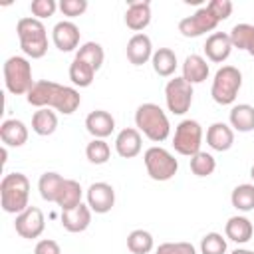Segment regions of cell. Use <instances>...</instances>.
Masks as SVG:
<instances>
[{
  "instance_id": "obj_1",
  "label": "cell",
  "mask_w": 254,
  "mask_h": 254,
  "mask_svg": "<svg viewBox=\"0 0 254 254\" xmlns=\"http://www.w3.org/2000/svg\"><path fill=\"white\" fill-rule=\"evenodd\" d=\"M26 99L30 105H34L38 109L54 107L56 111H60L64 115H71L81 103V95L77 89L67 87V85H60V83L50 81V79L36 81L34 87L28 91Z\"/></svg>"
},
{
  "instance_id": "obj_2",
  "label": "cell",
  "mask_w": 254,
  "mask_h": 254,
  "mask_svg": "<svg viewBox=\"0 0 254 254\" xmlns=\"http://www.w3.org/2000/svg\"><path fill=\"white\" fill-rule=\"evenodd\" d=\"M30 181L24 173H8L0 183V206L8 214H20L28 208Z\"/></svg>"
},
{
  "instance_id": "obj_3",
  "label": "cell",
  "mask_w": 254,
  "mask_h": 254,
  "mask_svg": "<svg viewBox=\"0 0 254 254\" xmlns=\"http://www.w3.org/2000/svg\"><path fill=\"white\" fill-rule=\"evenodd\" d=\"M135 125L153 143H161L171 135V123L167 113L157 103H143L135 111Z\"/></svg>"
},
{
  "instance_id": "obj_4",
  "label": "cell",
  "mask_w": 254,
  "mask_h": 254,
  "mask_svg": "<svg viewBox=\"0 0 254 254\" xmlns=\"http://www.w3.org/2000/svg\"><path fill=\"white\" fill-rule=\"evenodd\" d=\"M16 32H18L20 48L28 58L40 60V58L46 56V52H48V32H46V26L42 24V20H38V18H20L18 24H16Z\"/></svg>"
},
{
  "instance_id": "obj_5",
  "label": "cell",
  "mask_w": 254,
  "mask_h": 254,
  "mask_svg": "<svg viewBox=\"0 0 254 254\" xmlns=\"http://www.w3.org/2000/svg\"><path fill=\"white\" fill-rule=\"evenodd\" d=\"M242 87V73L234 65H222L212 79L210 95L218 105H232Z\"/></svg>"
},
{
  "instance_id": "obj_6",
  "label": "cell",
  "mask_w": 254,
  "mask_h": 254,
  "mask_svg": "<svg viewBox=\"0 0 254 254\" xmlns=\"http://www.w3.org/2000/svg\"><path fill=\"white\" fill-rule=\"evenodd\" d=\"M4 83L6 89L14 95H28V91L34 87L32 79V65L22 56H12L4 62Z\"/></svg>"
},
{
  "instance_id": "obj_7",
  "label": "cell",
  "mask_w": 254,
  "mask_h": 254,
  "mask_svg": "<svg viewBox=\"0 0 254 254\" xmlns=\"http://www.w3.org/2000/svg\"><path fill=\"white\" fill-rule=\"evenodd\" d=\"M147 175L153 181H171L179 171V161L163 147H149L143 155Z\"/></svg>"
},
{
  "instance_id": "obj_8",
  "label": "cell",
  "mask_w": 254,
  "mask_h": 254,
  "mask_svg": "<svg viewBox=\"0 0 254 254\" xmlns=\"http://www.w3.org/2000/svg\"><path fill=\"white\" fill-rule=\"evenodd\" d=\"M200 143H202V127L198 121L194 119H183L177 127H175V135H173V147L179 155L185 157H192L200 151Z\"/></svg>"
},
{
  "instance_id": "obj_9",
  "label": "cell",
  "mask_w": 254,
  "mask_h": 254,
  "mask_svg": "<svg viewBox=\"0 0 254 254\" xmlns=\"http://www.w3.org/2000/svg\"><path fill=\"white\" fill-rule=\"evenodd\" d=\"M165 101L171 113L185 115L192 103V85L183 77H173L165 85Z\"/></svg>"
},
{
  "instance_id": "obj_10",
  "label": "cell",
  "mask_w": 254,
  "mask_h": 254,
  "mask_svg": "<svg viewBox=\"0 0 254 254\" xmlns=\"http://www.w3.org/2000/svg\"><path fill=\"white\" fill-rule=\"evenodd\" d=\"M216 26H218V20L210 14V10L206 6H202L192 16H187L179 22V32L185 38H198L206 32H212Z\"/></svg>"
},
{
  "instance_id": "obj_11",
  "label": "cell",
  "mask_w": 254,
  "mask_h": 254,
  "mask_svg": "<svg viewBox=\"0 0 254 254\" xmlns=\"http://www.w3.org/2000/svg\"><path fill=\"white\" fill-rule=\"evenodd\" d=\"M14 228H16V232H18L22 238H28V240L38 238V236L44 232V228H46L44 212H42L38 206H28L24 212L16 214Z\"/></svg>"
},
{
  "instance_id": "obj_12",
  "label": "cell",
  "mask_w": 254,
  "mask_h": 254,
  "mask_svg": "<svg viewBox=\"0 0 254 254\" xmlns=\"http://www.w3.org/2000/svg\"><path fill=\"white\" fill-rule=\"evenodd\" d=\"M115 204V190L109 183H93L87 189V206L97 212V214H105L113 208Z\"/></svg>"
},
{
  "instance_id": "obj_13",
  "label": "cell",
  "mask_w": 254,
  "mask_h": 254,
  "mask_svg": "<svg viewBox=\"0 0 254 254\" xmlns=\"http://www.w3.org/2000/svg\"><path fill=\"white\" fill-rule=\"evenodd\" d=\"M125 24L129 30L141 34L151 24V2L147 0H129L125 10Z\"/></svg>"
},
{
  "instance_id": "obj_14",
  "label": "cell",
  "mask_w": 254,
  "mask_h": 254,
  "mask_svg": "<svg viewBox=\"0 0 254 254\" xmlns=\"http://www.w3.org/2000/svg\"><path fill=\"white\" fill-rule=\"evenodd\" d=\"M52 42L60 52H71L79 46V28L69 20H62L52 30Z\"/></svg>"
},
{
  "instance_id": "obj_15",
  "label": "cell",
  "mask_w": 254,
  "mask_h": 254,
  "mask_svg": "<svg viewBox=\"0 0 254 254\" xmlns=\"http://www.w3.org/2000/svg\"><path fill=\"white\" fill-rule=\"evenodd\" d=\"M127 60L133 64V65H143L147 64L151 58H153V44H151V38L147 34H133L127 42Z\"/></svg>"
},
{
  "instance_id": "obj_16",
  "label": "cell",
  "mask_w": 254,
  "mask_h": 254,
  "mask_svg": "<svg viewBox=\"0 0 254 254\" xmlns=\"http://www.w3.org/2000/svg\"><path fill=\"white\" fill-rule=\"evenodd\" d=\"M204 54L210 62L214 64H222L224 60H228L230 52H232V42H230V36L224 34V32H214L206 38L204 42Z\"/></svg>"
},
{
  "instance_id": "obj_17",
  "label": "cell",
  "mask_w": 254,
  "mask_h": 254,
  "mask_svg": "<svg viewBox=\"0 0 254 254\" xmlns=\"http://www.w3.org/2000/svg\"><path fill=\"white\" fill-rule=\"evenodd\" d=\"M85 129L89 135H93V139H105L113 133L115 129V119L109 111L103 109H95L85 117Z\"/></svg>"
},
{
  "instance_id": "obj_18",
  "label": "cell",
  "mask_w": 254,
  "mask_h": 254,
  "mask_svg": "<svg viewBox=\"0 0 254 254\" xmlns=\"http://www.w3.org/2000/svg\"><path fill=\"white\" fill-rule=\"evenodd\" d=\"M115 151L123 159H133L141 153V133L135 127H125L115 137Z\"/></svg>"
},
{
  "instance_id": "obj_19",
  "label": "cell",
  "mask_w": 254,
  "mask_h": 254,
  "mask_svg": "<svg viewBox=\"0 0 254 254\" xmlns=\"http://www.w3.org/2000/svg\"><path fill=\"white\" fill-rule=\"evenodd\" d=\"M60 220H62V226L67 232H83L89 226V222H91V208L81 202L75 208L62 210Z\"/></svg>"
},
{
  "instance_id": "obj_20",
  "label": "cell",
  "mask_w": 254,
  "mask_h": 254,
  "mask_svg": "<svg viewBox=\"0 0 254 254\" xmlns=\"http://www.w3.org/2000/svg\"><path fill=\"white\" fill-rule=\"evenodd\" d=\"M206 143L210 149L214 151H228L234 143V131L230 125L222 123V121H216L212 123L208 129H206Z\"/></svg>"
},
{
  "instance_id": "obj_21",
  "label": "cell",
  "mask_w": 254,
  "mask_h": 254,
  "mask_svg": "<svg viewBox=\"0 0 254 254\" xmlns=\"http://www.w3.org/2000/svg\"><path fill=\"white\" fill-rule=\"evenodd\" d=\"M0 139L6 147H22L28 141V127L20 119H6L0 125Z\"/></svg>"
},
{
  "instance_id": "obj_22",
  "label": "cell",
  "mask_w": 254,
  "mask_h": 254,
  "mask_svg": "<svg viewBox=\"0 0 254 254\" xmlns=\"http://www.w3.org/2000/svg\"><path fill=\"white\" fill-rule=\"evenodd\" d=\"M208 64L202 56L198 54H190L185 58L183 62V79H187L190 85L192 83H202L208 77Z\"/></svg>"
},
{
  "instance_id": "obj_23",
  "label": "cell",
  "mask_w": 254,
  "mask_h": 254,
  "mask_svg": "<svg viewBox=\"0 0 254 254\" xmlns=\"http://www.w3.org/2000/svg\"><path fill=\"white\" fill-rule=\"evenodd\" d=\"M224 234L228 240H232L236 244H244L252 238L254 226L246 216H230L224 224Z\"/></svg>"
},
{
  "instance_id": "obj_24",
  "label": "cell",
  "mask_w": 254,
  "mask_h": 254,
  "mask_svg": "<svg viewBox=\"0 0 254 254\" xmlns=\"http://www.w3.org/2000/svg\"><path fill=\"white\" fill-rule=\"evenodd\" d=\"M81 185L73 179H65L62 189H60V194H58V200L56 204L62 208V210H69V208H75L77 204H81Z\"/></svg>"
},
{
  "instance_id": "obj_25",
  "label": "cell",
  "mask_w": 254,
  "mask_h": 254,
  "mask_svg": "<svg viewBox=\"0 0 254 254\" xmlns=\"http://www.w3.org/2000/svg\"><path fill=\"white\" fill-rule=\"evenodd\" d=\"M228 121H230V127H234L236 131L240 133H248L254 129V107L248 105V103H238L230 109V115H228Z\"/></svg>"
},
{
  "instance_id": "obj_26",
  "label": "cell",
  "mask_w": 254,
  "mask_h": 254,
  "mask_svg": "<svg viewBox=\"0 0 254 254\" xmlns=\"http://www.w3.org/2000/svg\"><path fill=\"white\" fill-rule=\"evenodd\" d=\"M230 42L232 48L244 50L254 58V24H236L230 30Z\"/></svg>"
},
{
  "instance_id": "obj_27",
  "label": "cell",
  "mask_w": 254,
  "mask_h": 254,
  "mask_svg": "<svg viewBox=\"0 0 254 254\" xmlns=\"http://www.w3.org/2000/svg\"><path fill=\"white\" fill-rule=\"evenodd\" d=\"M151 64H153V69L157 75L161 77H169L175 73L177 69V54L171 50V48H159L153 58H151Z\"/></svg>"
},
{
  "instance_id": "obj_28",
  "label": "cell",
  "mask_w": 254,
  "mask_h": 254,
  "mask_svg": "<svg viewBox=\"0 0 254 254\" xmlns=\"http://www.w3.org/2000/svg\"><path fill=\"white\" fill-rule=\"evenodd\" d=\"M56 129H58V115H56L54 111H50L48 107H42V109H38V111L32 115V131H34L36 135L48 137V135H52Z\"/></svg>"
},
{
  "instance_id": "obj_29",
  "label": "cell",
  "mask_w": 254,
  "mask_h": 254,
  "mask_svg": "<svg viewBox=\"0 0 254 254\" xmlns=\"http://www.w3.org/2000/svg\"><path fill=\"white\" fill-rule=\"evenodd\" d=\"M64 177L50 171V173H44L38 181V190H40V196L48 202H56L58 200V194H60V189L64 185Z\"/></svg>"
},
{
  "instance_id": "obj_30",
  "label": "cell",
  "mask_w": 254,
  "mask_h": 254,
  "mask_svg": "<svg viewBox=\"0 0 254 254\" xmlns=\"http://www.w3.org/2000/svg\"><path fill=\"white\" fill-rule=\"evenodd\" d=\"M93 77H95V69L89 64H85L83 60L73 58V62L69 64V79H71V83L77 85V87H89Z\"/></svg>"
},
{
  "instance_id": "obj_31",
  "label": "cell",
  "mask_w": 254,
  "mask_h": 254,
  "mask_svg": "<svg viewBox=\"0 0 254 254\" xmlns=\"http://www.w3.org/2000/svg\"><path fill=\"white\" fill-rule=\"evenodd\" d=\"M155 246V240L151 236V232L143 230V228H137V230H131L129 236H127V248L131 254H149Z\"/></svg>"
},
{
  "instance_id": "obj_32",
  "label": "cell",
  "mask_w": 254,
  "mask_h": 254,
  "mask_svg": "<svg viewBox=\"0 0 254 254\" xmlns=\"http://www.w3.org/2000/svg\"><path fill=\"white\" fill-rule=\"evenodd\" d=\"M230 202L236 210H242V212L254 210V185L250 183L238 185L230 194Z\"/></svg>"
},
{
  "instance_id": "obj_33",
  "label": "cell",
  "mask_w": 254,
  "mask_h": 254,
  "mask_svg": "<svg viewBox=\"0 0 254 254\" xmlns=\"http://www.w3.org/2000/svg\"><path fill=\"white\" fill-rule=\"evenodd\" d=\"M75 58L83 60L85 64H89V65L97 71V69L103 65V58H105V54H103V48H101L97 42H85V44H81V46L77 48Z\"/></svg>"
},
{
  "instance_id": "obj_34",
  "label": "cell",
  "mask_w": 254,
  "mask_h": 254,
  "mask_svg": "<svg viewBox=\"0 0 254 254\" xmlns=\"http://www.w3.org/2000/svg\"><path fill=\"white\" fill-rule=\"evenodd\" d=\"M85 157L93 165H105L111 157V149L103 139H93L85 147Z\"/></svg>"
},
{
  "instance_id": "obj_35",
  "label": "cell",
  "mask_w": 254,
  "mask_h": 254,
  "mask_svg": "<svg viewBox=\"0 0 254 254\" xmlns=\"http://www.w3.org/2000/svg\"><path fill=\"white\" fill-rule=\"evenodd\" d=\"M216 169V161L210 153H204V151H198L196 155L190 157V171L192 175L196 177H208L212 175Z\"/></svg>"
},
{
  "instance_id": "obj_36",
  "label": "cell",
  "mask_w": 254,
  "mask_h": 254,
  "mask_svg": "<svg viewBox=\"0 0 254 254\" xmlns=\"http://www.w3.org/2000/svg\"><path fill=\"white\" fill-rule=\"evenodd\" d=\"M200 252L202 254H224L226 252V240L218 232H208L200 240Z\"/></svg>"
},
{
  "instance_id": "obj_37",
  "label": "cell",
  "mask_w": 254,
  "mask_h": 254,
  "mask_svg": "<svg viewBox=\"0 0 254 254\" xmlns=\"http://www.w3.org/2000/svg\"><path fill=\"white\" fill-rule=\"evenodd\" d=\"M155 254H196L190 242H163Z\"/></svg>"
},
{
  "instance_id": "obj_38",
  "label": "cell",
  "mask_w": 254,
  "mask_h": 254,
  "mask_svg": "<svg viewBox=\"0 0 254 254\" xmlns=\"http://www.w3.org/2000/svg\"><path fill=\"white\" fill-rule=\"evenodd\" d=\"M56 8H58L56 0H32V4H30V12H32L38 20L54 16Z\"/></svg>"
},
{
  "instance_id": "obj_39",
  "label": "cell",
  "mask_w": 254,
  "mask_h": 254,
  "mask_svg": "<svg viewBox=\"0 0 254 254\" xmlns=\"http://www.w3.org/2000/svg\"><path fill=\"white\" fill-rule=\"evenodd\" d=\"M58 8L62 10L64 16L75 18V16H81L87 10V0H62L58 4Z\"/></svg>"
},
{
  "instance_id": "obj_40",
  "label": "cell",
  "mask_w": 254,
  "mask_h": 254,
  "mask_svg": "<svg viewBox=\"0 0 254 254\" xmlns=\"http://www.w3.org/2000/svg\"><path fill=\"white\" fill-rule=\"evenodd\" d=\"M206 8L210 10V14H212L218 22L226 20V18L232 14V2H230V0H210V2L206 4Z\"/></svg>"
},
{
  "instance_id": "obj_41",
  "label": "cell",
  "mask_w": 254,
  "mask_h": 254,
  "mask_svg": "<svg viewBox=\"0 0 254 254\" xmlns=\"http://www.w3.org/2000/svg\"><path fill=\"white\" fill-rule=\"evenodd\" d=\"M34 254H62L60 250V244L52 238H46V240H40L34 248Z\"/></svg>"
},
{
  "instance_id": "obj_42",
  "label": "cell",
  "mask_w": 254,
  "mask_h": 254,
  "mask_svg": "<svg viewBox=\"0 0 254 254\" xmlns=\"http://www.w3.org/2000/svg\"><path fill=\"white\" fill-rule=\"evenodd\" d=\"M230 254H254V250H246V248H236V250H232Z\"/></svg>"
},
{
  "instance_id": "obj_43",
  "label": "cell",
  "mask_w": 254,
  "mask_h": 254,
  "mask_svg": "<svg viewBox=\"0 0 254 254\" xmlns=\"http://www.w3.org/2000/svg\"><path fill=\"white\" fill-rule=\"evenodd\" d=\"M250 177H252V181H254V165L250 167Z\"/></svg>"
}]
</instances>
